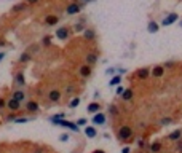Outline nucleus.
<instances>
[{
    "label": "nucleus",
    "instance_id": "4468645a",
    "mask_svg": "<svg viewBox=\"0 0 182 153\" xmlns=\"http://www.w3.org/2000/svg\"><path fill=\"white\" fill-rule=\"evenodd\" d=\"M150 69H147V67H142V69H139V70L136 72V78L137 80H147L149 77H150Z\"/></svg>",
    "mask_w": 182,
    "mask_h": 153
},
{
    "label": "nucleus",
    "instance_id": "7c9ffc66",
    "mask_svg": "<svg viewBox=\"0 0 182 153\" xmlns=\"http://www.w3.org/2000/svg\"><path fill=\"white\" fill-rule=\"evenodd\" d=\"M31 120H32V118H29V117H18L13 123H27V121H31Z\"/></svg>",
    "mask_w": 182,
    "mask_h": 153
},
{
    "label": "nucleus",
    "instance_id": "7ed1b4c3",
    "mask_svg": "<svg viewBox=\"0 0 182 153\" xmlns=\"http://www.w3.org/2000/svg\"><path fill=\"white\" fill-rule=\"evenodd\" d=\"M21 107H22V104H21V102H18L16 99H13L11 96L7 99V110H8V112L19 113V112H21Z\"/></svg>",
    "mask_w": 182,
    "mask_h": 153
},
{
    "label": "nucleus",
    "instance_id": "c756f323",
    "mask_svg": "<svg viewBox=\"0 0 182 153\" xmlns=\"http://www.w3.org/2000/svg\"><path fill=\"white\" fill-rule=\"evenodd\" d=\"M7 99H8V97H2V96H0V112H3V110L7 108Z\"/></svg>",
    "mask_w": 182,
    "mask_h": 153
},
{
    "label": "nucleus",
    "instance_id": "72a5a7b5",
    "mask_svg": "<svg viewBox=\"0 0 182 153\" xmlns=\"http://www.w3.org/2000/svg\"><path fill=\"white\" fill-rule=\"evenodd\" d=\"M59 141H61V142H67V141H69V134L62 132V134L59 136Z\"/></svg>",
    "mask_w": 182,
    "mask_h": 153
},
{
    "label": "nucleus",
    "instance_id": "0eeeda50",
    "mask_svg": "<svg viewBox=\"0 0 182 153\" xmlns=\"http://www.w3.org/2000/svg\"><path fill=\"white\" fill-rule=\"evenodd\" d=\"M91 74H93V67H90V65H86V64H81V65L78 67V75H80L83 80L90 78Z\"/></svg>",
    "mask_w": 182,
    "mask_h": 153
},
{
    "label": "nucleus",
    "instance_id": "2eb2a0df",
    "mask_svg": "<svg viewBox=\"0 0 182 153\" xmlns=\"http://www.w3.org/2000/svg\"><path fill=\"white\" fill-rule=\"evenodd\" d=\"M101 107H102L101 102H91V104H88V107H86V112L96 115V113H99V112H101Z\"/></svg>",
    "mask_w": 182,
    "mask_h": 153
},
{
    "label": "nucleus",
    "instance_id": "a878e982",
    "mask_svg": "<svg viewBox=\"0 0 182 153\" xmlns=\"http://www.w3.org/2000/svg\"><path fill=\"white\" fill-rule=\"evenodd\" d=\"M120 83H121V77H120V75H114V77L110 78L109 85H110V86H118Z\"/></svg>",
    "mask_w": 182,
    "mask_h": 153
},
{
    "label": "nucleus",
    "instance_id": "e433bc0d",
    "mask_svg": "<svg viewBox=\"0 0 182 153\" xmlns=\"http://www.w3.org/2000/svg\"><path fill=\"white\" fill-rule=\"evenodd\" d=\"M137 145L141 147V148H144V145H145V142H144V139H139V142H137Z\"/></svg>",
    "mask_w": 182,
    "mask_h": 153
},
{
    "label": "nucleus",
    "instance_id": "473e14b6",
    "mask_svg": "<svg viewBox=\"0 0 182 153\" xmlns=\"http://www.w3.org/2000/svg\"><path fill=\"white\" fill-rule=\"evenodd\" d=\"M24 2L29 5V7H32V5H37V3H40L42 0H24Z\"/></svg>",
    "mask_w": 182,
    "mask_h": 153
},
{
    "label": "nucleus",
    "instance_id": "c03bdc74",
    "mask_svg": "<svg viewBox=\"0 0 182 153\" xmlns=\"http://www.w3.org/2000/svg\"><path fill=\"white\" fill-rule=\"evenodd\" d=\"M180 24H182V22H180Z\"/></svg>",
    "mask_w": 182,
    "mask_h": 153
},
{
    "label": "nucleus",
    "instance_id": "37998d69",
    "mask_svg": "<svg viewBox=\"0 0 182 153\" xmlns=\"http://www.w3.org/2000/svg\"><path fill=\"white\" fill-rule=\"evenodd\" d=\"M0 123H2V121H0Z\"/></svg>",
    "mask_w": 182,
    "mask_h": 153
},
{
    "label": "nucleus",
    "instance_id": "39448f33",
    "mask_svg": "<svg viewBox=\"0 0 182 153\" xmlns=\"http://www.w3.org/2000/svg\"><path fill=\"white\" fill-rule=\"evenodd\" d=\"M97 59H99V56H97L96 51H88L85 54V64L90 65V67H94L96 62H97Z\"/></svg>",
    "mask_w": 182,
    "mask_h": 153
},
{
    "label": "nucleus",
    "instance_id": "dca6fc26",
    "mask_svg": "<svg viewBox=\"0 0 182 153\" xmlns=\"http://www.w3.org/2000/svg\"><path fill=\"white\" fill-rule=\"evenodd\" d=\"M83 38H85L86 41H94V40H96V32H94V29H91V27H86L85 32H83Z\"/></svg>",
    "mask_w": 182,
    "mask_h": 153
},
{
    "label": "nucleus",
    "instance_id": "9b49d317",
    "mask_svg": "<svg viewBox=\"0 0 182 153\" xmlns=\"http://www.w3.org/2000/svg\"><path fill=\"white\" fill-rule=\"evenodd\" d=\"M15 85L16 86H21V88L26 86V77H24V72L22 70H18L15 74Z\"/></svg>",
    "mask_w": 182,
    "mask_h": 153
},
{
    "label": "nucleus",
    "instance_id": "79ce46f5",
    "mask_svg": "<svg viewBox=\"0 0 182 153\" xmlns=\"http://www.w3.org/2000/svg\"><path fill=\"white\" fill-rule=\"evenodd\" d=\"M72 153H78V151H75V150H74V151H72Z\"/></svg>",
    "mask_w": 182,
    "mask_h": 153
},
{
    "label": "nucleus",
    "instance_id": "20e7f679",
    "mask_svg": "<svg viewBox=\"0 0 182 153\" xmlns=\"http://www.w3.org/2000/svg\"><path fill=\"white\" fill-rule=\"evenodd\" d=\"M81 11V5L77 2V0H74V2H71L67 7H66V15L72 16V15H78V13Z\"/></svg>",
    "mask_w": 182,
    "mask_h": 153
},
{
    "label": "nucleus",
    "instance_id": "393cba45",
    "mask_svg": "<svg viewBox=\"0 0 182 153\" xmlns=\"http://www.w3.org/2000/svg\"><path fill=\"white\" fill-rule=\"evenodd\" d=\"M147 29H149V32H150V34H157V32H158V29H160V26H158L155 21H150Z\"/></svg>",
    "mask_w": 182,
    "mask_h": 153
},
{
    "label": "nucleus",
    "instance_id": "2f4dec72",
    "mask_svg": "<svg viewBox=\"0 0 182 153\" xmlns=\"http://www.w3.org/2000/svg\"><path fill=\"white\" fill-rule=\"evenodd\" d=\"M171 123H173V118H170V117L160 120V124H161V126H166V124H171Z\"/></svg>",
    "mask_w": 182,
    "mask_h": 153
},
{
    "label": "nucleus",
    "instance_id": "cd10ccee",
    "mask_svg": "<svg viewBox=\"0 0 182 153\" xmlns=\"http://www.w3.org/2000/svg\"><path fill=\"white\" fill-rule=\"evenodd\" d=\"M51 35H45L43 37V40H42V45H43L45 48H48V46H51Z\"/></svg>",
    "mask_w": 182,
    "mask_h": 153
},
{
    "label": "nucleus",
    "instance_id": "ddd939ff",
    "mask_svg": "<svg viewBox=\"0 0 182 153\" xmlns=\"http://www.w3.org/2000/svg\"><path fill=\"white\" fill-rule=\"evenodd\" d=\"M61 128H69L71 131H75V132H78L80 131V128L77 126V123H72V121H67V120H62V121H59L58 123Z\"/></svg>",
    "mask_w": 182,
    "mask_h": 153
},
{
    "label": "nucleus",
    "instance_id": "a211bd4d",
    "mask_svg": "<svg viewBox=\"0 0 182 153\" xmlns=\"http://www.w3.org/2000/svg\"><path fill=\"white\" fill-rule=\"evenodd\" d=\"M163 74H165V67H163V65H157V67H153V69H152V72H150V75H152V77H155V78L163 77Z\"/></svg>",
    "mask_w": 182,
    "mask_h": 153
},
{
    "label": "nucleus",
    "instance_id": "aec40b11",
    "mask_svg": "<svg viewBox=\"0 0 182 153\" xmlns=\"http://www.w3.org/2000/svg\"><path fill=\"white\" fill-rule=\"evenodd\" d=\"M161 147H163L161 142H160V141H155V142H152V144H150L149 151H150V153H160V151H161Z\"/></svg>",
    "mask_w": 182,
    "mask_h": 153
},
{
    "label": "nucleus",
    "instance_id": "ea45409f",
    "mask_svg": "<svg viewBox=\"0 0 182 153\" xmlns=\"http://www.w3.org/2000/svg\"><path fill=\"white\" fill-rule=\"evenodd\" d=\"M5 54H7L5 51H0V62H2V59L5 58Z\"/></svg>",
    "mask_w": 182,
    "mask_h": 153
},
{
    "label": "nucleus",
    "instance_id": "b1692460",
    "mask_svg": "<svg viewBox=\"0 0 182 153\" xmlns=\"http://www.w3.org/2000/svg\"><path fill=\"white\" fill-rule=\"evenodd\" d=\"M85 29H86L85 19H81V21H78V22L74 24V31H75V32H85Z\"/></svg>",
    "mask_w": 182,
    "mask_h": 153
},
{
    "label": "nucleus",
    "instance_id": "6e6552de",
    "mask_svg": "<svg viewBox=\"0 0 182 153\" xmlns=\"http://www.w3.org/2000/svg\"><path fill=\"white\" fill-rule=\"evenodd\" d=\"M27 8H29V5H27L24 0H22V2H19V3H16V5H13L11 10H10V13H11V15H19V13H24Z\"/></svg>",
    "mask_w": 182,
    "mask_h": 153
},
{
    "label": "nucleus",
    "instance_id": "4be33fe9",
    "mask_svg": "<svg viewBox=\"0 0 182 153\" xmlns=\"http://www.w3.org/2000/svg\"><path fill=\"white\" fill-rule=\"evenodd\" d=\"M85 136H86V137H90V139L96 137V136H97L96 128H94V126H85Z\"/></svg>",
    "mask_w": 182,
    "mask_h": 153
},
{
    "label": "nucleus",
    "instance_id": "4c0bfd02",
    "mask_svg": "<svg viewBox=\"0 0 182 153\" xmlns=\"http://www.w3.org/2000/svg\"><path fill=\"white\" fill-rule=\"evenodd\" d=\"M91 153H107L106 150H101V148H96V150H93Z\"/></svg>",
    "mask_w": 182,
    "mask_h": 153
},
{
    "label": "nucleus",
    "instance_id": "5701e85b",
    "mask_svg": "<svg viewBox=\"0 0 182 153\" xmlns=\"http://www.w3.org/2000/svg\"><path fill=\"white\" fill-rule=\"evenodd\" d=\"M180 137H182V131H173L170 136H168V139H170V141H173V142H179L180 141Z\"/></svg>",
    "mask_w": 182,
    "mask_h": 153
},
{
    "label": "nucleus",
    "instance_id": "c9c22d12",
    "mask_svg": "<svg viewBox=\"0 0 182 153\" xmlns=\"http://www.w3.org/2000/svg\"><path fill=\"white\" fill-rule=\"evenodd\" d=\"M123 93H125V88H123L121 85H118V86H117V96H121Z\"/></svg>",
    "mask_w": 182,
    "mask_h": 153
},
{
    "label": "nucleus",
    "instance_id": "f257e3e1",
    "mask_svg": "<svg viewBox=\"0 0 182 153\" xmlns=\"http://www.w3.org/2000/svg\"><path fill=\"white\" fill-rule=\"evenodd\" d=\"M117 137L118 141L123 142V144H128V142H133V128L128 126V124H123V126H120L117 129Z\"/></svg>",
    "mask_w": 182,
    "mask_h": 153
},
{
    "label": "nucleus",
    "instance_id": "1a4fd4ad",
    "mask_svg": "<svg viewBox=\"0 0 182 153\" xmlns=\"http://www.w3.org/2000/svg\"><path fill=\"white\" fill-rule=\"evenodd\" d=\"M10 96L13 97V99H16L18 102H21V104L27 101V99H26V97H27V93H26L24 89H15V91H13Z\"/></svg>",
    "mask_w": 182,
    "mask_h": 153
},
{
    "label": "nucleus",
    "instance_id": "bb28decb",
    "mask_svg": "<svg viewBox=\"0 0 182 153\" xmlns=\"http://www.w3.org/2000/svg\"><path fill=\"white\" fill-rule=\"evenodd\" d=\"M67 105H69V108H75V107H78V105H80V97L77 96V97H74V99H71V102H69Z\"/></svg>",
    "mask_w": 182,
    "mask_h": 153
},
{
    "label": "nucleus",
    "instance_id": "412c9836",
    "mask_svg": "<svg viewBox=\"0 0 182 153\" xmlns=\"http://www.w3.org/2000/svg\"><path fill=\"white\" fill-rule=\"evenodd\" d=\"M133 96H134L133 89H131V88H126V89H125V93L121 94V99H123L125 102H130V101L133 99Z\"/></svg>",
    "mask_w": 182,
    "mask_h": 153
},
{
    "label": "nucleus",
    "instance_id": "a18cd8bd",
    "mask_svg": "<svg viewBox=\"0 0 182 153\" xmlns=\"http://www.w3.org/2000/svg\"><path fill=\"white\" fill-rule=\"evenodd\" d=\"M180 153H182V151H180Z\"/></svg>",
    "mask_w": 182,
    "mask_h": 153
},
{
    "label": "nucleus",
    "instance_id": "423d86ee",
    "mask_svg": "<svg viewBox=\"0 0 182 153\" xmlns=\"http://www.w3.org/2000/svg\"><path fill=\"white\" fill-rule=\"evenodd\" d=\"M56 38H59V40H67L69 37H71V29H69V26H62L59 27L58 31H56Z\"/></svg>",
    "mask_w": 182,
    "mask_h": 153
},
{
    "label": "nucleus",
    "instance_id": "58836bf2",
    "mask_svg": "<svg viewBox=\"0 0 182 153\" xmlns=\"http://www.w3.org/2000/svg\"><path fill=\"white\" fill-rule=\"evenodd\" d=\"M121 153H131V150H130V147H125V148L121 150Z\"/></svg>",
    "mask_w": 182,
    "mask_h": 153
},
{
    "label": "nucleus",
    "instance_id": "f8f14e48",
    "mask_svg": "<svg viewBox=\"0 0 182 153\" xmlns=\"http://www.w3.org/2000/svg\"><path fill=\"white\" fill-rule=\"evenodd\" d=\"M106 120H107V117L102 112L93 115V124H94V126H102V124L106 123Z\"/></svg>",
    "mask_w": 182,
    "mask_h": 153
},
{
    "label": "nucleus",
    "instance_id": "f3484780",
    "mask_svg": "<svg viewBox=\"0 0 182 153\" xmlns=\"http://www.w3.org/2000/svg\"><path fill=\"white\" fill-rule=\"evenodd\" d=\"M179 19V16H177V13H171V15H168L165 19H163V22H161V26H171V24H174L176 21Z\"/></svg>",
    "mask_w": 182,
    "mask_h": 153
},
{
    "label": "nucleus",
    "instance_id": "f03ea898",
    "mask_svg": "<svg viewBox=\"0 0 182 153\" xmlns=\"http://www.w3.org/2000/svg\"><path fill=\"white\" fill-rule=\"evenodd\" d=\"M24 112L27 115H32V113H38L40 112V102L35 99H27L24 102Z\"/></svg>",
    "mask_w": 182,
    "mask_h": 153
},
{
    "label": "nucleus",
    "instance_id": "6ab92c4d",
    "mask_svg": "<svg viewBox=\"0 0 182 153\" xmlns=\"http://www.w3.org/2000/svg\"><path fill=\"white\" fill-rule=\"evenodd\" d=\"M32 56H34V54H32V53H29V51L26 50V51L21 54V56H19L18 62H19V64H26V62H29V61L32 59Z\"/></svg>",
    "mask_w": 182,
    "mask_h": 153
},
{
    "label": "nucleus",
    "instance_id": "f704fd0d",
    "mask_svg": "<svg viewBox=\"0 0 182 153\" xmlns=\"http://www.w3.org/2000/svg\"><path fill=\"white\" fill-rule=\"evenodd\" d=\"M77 126L80 128V126H86V120L85 118H80L78 121H77Z\"/></svg>",
    "mask_w": 182,
    "mask_h": 153
},
{
    "label": "nucleus",
    "instance_id": "c85d7f7f",
    "mask_svg": "<svg viewBox=\"0 0 182 153\" xmlns=\"http://www.w3.org/2000/svg\"><path fill=\"white\" fill-rule=\"evenodd\" d=\"M109 115H110V117H117V115H118V108H117L115 105H110V107H109Z\"/></svg>",
    "mask_w": 182,
    "mask_h": 153
},
{
    "label": "nucleus",
    "instance_id": "9d476101",
    "mask_svg": "<svg viewBox=\"0 0 182 153\" xmlns=\"http://www.w3.org/2000/svg\"><path fill=\"white\" fill-rule=\"evenodd\" d=\"M59 16L58 15H53V13H50V15H47V18L43 19V24L45 26H56V24H58L59 22Z\"/></svg>",
    "mask_w": 182,
    "mask_h": 153
},
{
    "label": "nucleus",
    "instance_id": "a19ab883",
    "mask_svg": "<svg viewBox=\"0 0 182 153\" xmlns=\"http://www.w3.org/2000/svg\"><path fill=\"white\" fill-rule=\"evenodd\" d=\"M163 67H173V62H166Z\"/></svg>",
    "mask_w": 182,
    "mask_h": 153
}]
</instances>
